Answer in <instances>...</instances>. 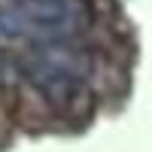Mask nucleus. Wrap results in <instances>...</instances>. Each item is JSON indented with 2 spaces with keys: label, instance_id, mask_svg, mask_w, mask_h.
I'll return each instance as SVG.
<instances>
[{
  "label": "nucleus",
  "instance_id": "nucleus-1",
  "mask_svg": "<svg viewBox=\"0 0 152 152\" xmlns=\"http://www.w3.org/2000/svg\"><path fill=\"white\" fill-rule=\"evenodd\" d=\"M91 24L88 0H21L0 6V37L31 43H64Z\"/></svg>",
  "mask_w": 152,
  "mask_h": 152
},
{
  "label": "nucleus",
  "instance_id": "nucleus-2",
  "mask_svg": "<svg viewBox=\"0 0 152 152\" xmlns=\"http://www.w3.org/2000/svg\"><path fill=\"white\" fill-rule=\"evenodd\" d=\"M21 73H24V79L43 94V100H49L52 107L64 110V113L76 110L79 104L88 100L85 79L70 76V73H64V70L52 67L49 61H43L37 52H31V55L21 58Z\"/></svg>",
  "mask_w": 152,
  "mask_h": 152
},
{
  "label": "nucleus",
  "instance_id": "nucleus-3",
  "mask_svg": "<svg viewBox=\"0 0 152 152\" xmlns=\"http://www.w3.org/2000/svg\"><path fill=\"white\" fill-rule=\"evenodd\" d=\"M6 70H9V67H6V61H3V58H0V82H3V79H6Z\"/></svg>",
  "mask_w": 152,
  "mask_h": 152
}]
</instances>
